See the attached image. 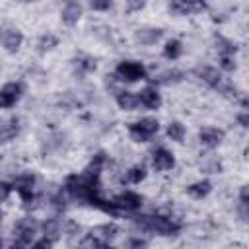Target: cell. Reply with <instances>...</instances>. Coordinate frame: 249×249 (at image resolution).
<instances>
[{"instance_id": "obj_1", "label": "cell", "mask_w": 249, "mask_h": 249, "mask_svg": "<svg viewBox=\"0 0 249 249\" xmlns=\"http://www.w3.org/2000/svg\"><path fill=\"white\" fill-rule=\"evenodd\" d=\"M105 163V154L103 152H97L93 156V160L89 161V165L84 169V173L80 175H70L66 179V185H64V191L78 198V200H86L88 204L107 212V214H117V206L113 204V200H105L99 193V173H101V167Z\"/></svg>"}, {"instance_id": "obj_2", "label": "cell", "mask_w": 249, "mask_h": 249, "mask_svg": "<svg viewBox=\"0 0 249 249\" xmlns=\"http://www.w3.org/2000/svg\"><path fill=\"white\" fill-rule=\"evenodd\" d=\"M142 230L146 231H154V233H160V235H175L181 226L165 216H138L134 220Z\"/></svg>"}, {"instance_id": "obj_3", "label": "cell", "mask_w": 249, "mask_h": 249, "mask_svg": "<svg viewBox=\"0 0 249 249\" xmlns=\"http://www.w3.org/2000/svg\"><path fill=\"white\" fill-rule=\"evenodd\" d=\"M119 233V228L115 224H101L88 231V235L80 241L82 247H107Z\"/></svg>"}, {"instance_id": "obj_4", "label": "cell", "mask_w": 249, "mask_h": 249, "mask_svg": "<svg viewBox=\"0 0 249 249\" xmlns=\"http://www.w3.org/2000/svg\"><path fill=\"white\" fill-rule=\"evenodd\" d=\"M195 72H196V76H200L208 86H212V88L220 89L224 95H228V97H237V89H235V88H231L230 84H226V82H224V78H222V74H220L216 68L200 66V68H196Z\"/></svg>"}, {"instance_id": "obj_5", "label": "cell", "mask_w": 249, "mask_h": 249, "mask_svg": "<svg viewBox=\"0 0 249 249\" xmlns=\"http://www.w3.org/2000/svg\"><path fill=\"white\" fill-rule=\"evenodd\" d=\"M158 128H160V123L152 117H146V119H140V121L132 123L128 126V132H130L134 142H148L158 132Z\"/></svg>"}, {"instance_id": "obj_6", "label": "cell", "mask_w": 249, "mask_h": 249, "mask_svg": "<svg viewBox=\"0 0 249 249\" xmlns=\"http://www.w3.org/2000/svg\"><path fill=\"white\" fill-rule=\"evenodd\" d=\"M37 228H39V224L33 218L19 220L16 224V228H14V235H16L14 237V247H27V245H31Z\"/></svg>"}, {"instance_id": "obj_7", "label": "cell", "mask_w": 249, "mask_h": 249, "mask_svg": "<svg viewBox=\"0 0 249 249\" xmlns=\"http://www.w3.org/2000/svg\"><path fill=\"white\" fill-rule=\"evenodd\" d=\"M117 76L119 80L124 82H136V80H146V68L140 62L134 60H123L117 66Z\"/></svg>"}, {"instance_id": "obj_8", "label": "cell", "mask_w": 249, "mask_h": 249, "mask_svg": "<svg viewBox=\"0 0 249 249\" xmlns=\"http://www.w3.org/2000/svg\"><path fill=\"white\" fill-rule=\"evenodd\" d=\"M33 185H35V177L29 175V173H27V175H19V177H16L14 183H12V189L18 191V195L21 196L25 208H29L31 202H33Z\"/></svg>"}, {"instance_id": "obj_9", "label": "cell", "mask_w": 249, "mask_h": 249, "mask_svg": "<svg viewBox=\"0 0 249 249\" xmlns=\"http://www.w3.org/2000/svg\"><path fill=\"white\" fill-rule=\"evenodd\" d=\"M206 8L204 0H171L169 2V12L175 16H189V14H198Z\"/></svg>"}, {"instance_id": "obj_10", "label": "cell", "mask_w": 249, "mask_h": 249, "mask_svg": "<svg viewBox=\"0 0 249 249\" xmlns=\"http://www.w3.org/2000/svg\"><path fill=\"white\" fill-rule=\"evenodd\" d=\"M21 84H18V82H10V84H6L2 89H0V109H10V107H14L18 101H19V97H21Z\"/></svg>"}, {"instance_id": "obj_11", "label": "cell", "mask_w": 249, "mask_h": 249, "mask_svg": "<svg viewBox=\"0 0 249 249\" xmlns=\"http://www.w3.org/2000/svg\"><path fill=\"white\" fill-rule=\"evenodd\" d=\"M0 41L8 53H16L23 41V35H21V31H18L14 27H4V29H0Z\"/></svg>"}, {"instance_id": "obj_12", "label": "cell", "mask_w": 249, "mask_h": 249, "mask_svg": "<svg viewBox=\"0 0 249 249\" xmlns=\"http://www.w3.org/2000/svg\"><path fill=\"white\" fill-rule=\"evenodd\" d=\"M152 165H154V169H158V171H167V169H171V167L175 165V158H173V154H171L169 150L158 148V150L152 154Z\"/></svg>"}, {"instance_id": "obj_13", "label": "cell", "mask_w": 249, "mask_h": 249, "mask_svg": "<svg viewBox=\"0 0 249 249\" xmlns=\"http://www.w3.org/2000/svg\"><path fill=\"white\" fill-rule=\"evenodd\" d=\"M113 204L117 206V210H121V208H124V210H136V208L142 206V196L136 195V193L126 191V193L115 196L113 198Z\"/></svg>"}, {"instance_id": "obj_14", "label": "cell", "mask_w": 249, "mask_h": 249, "mask_svg": "<svg viewBox=\"0 0 249 249\" xmlns=\"http://www.w3.org/2000/svg\"><path fill=\"white\" fill-rule=\"evenodd\" d=\"M138 103L142 105V107H146V109H158L160 105H161V97H160V93L156 91V88H144L142 91H140V95H138Z\"/></svg>"}, {"instance_id": "obj_15", "label": "cell", "mask_w": 249, "mask_h": 249, "mask_svg": "<svg viewBox=\"0 0 249 249\" xmlns=\"http://www.w3.org/2000/svg\"><path fill=\"white\" fill-rule=\"evenodd\" d=\"M222 138H224V130H220V128H202V130L198 132L200 144H202V146H208V148L218 146V144L222 142Z\"/></svg>"}, {"instance_id": "obj_16", "label": "cell", "mask_w": 249, "mask_h": 249, "mask_svg": "<svg viewBox=\"0 0 249 249\" xmlns=\"http://www.w3.org/2000/svg\"><path fill=\"white\" fill-rule=\"evenodd\" d=\"M163 35V31L160 27H150V29H138L136 31V41H140L142 45H154L156 41H160Z\"/></svg>"}, {"instance_id": "obj_17", "label": "cell", "mask_w": 249, "mask_h": 249, "mask_svg": "<svg viewBox=\"0 0 249 249\" xmlns=\"http://www.w3.org/2000/svg\"><path fill=\"white\" fill-rule=\"evenodd\" d=\"M82 16V6L78 2H68L62 10V21L66 25H74Z\"/></svg>"}, {"instance_id": "obj_18", "label": "cell", "mask_w": 249, "mask_h": 249, "mask_svg": "<svg viewBox=\"0 0 249 249\" xmlns=\"http://www.w3.org/2000/svg\"><path fill=\"white\" fill-rule=\"evenodd\" d=\"M117 103H119V107L121 109H124V111H132V109H136L140 103H138V95H134V93H130V91H119L117 93Z\"/></svg>"}, {"instance_id": "obj_19", "label": "cell", "mask_w": 249, "mask_h": 249, "mask_svg": "<svg viewBox=\"0 0 249 249\" xmlns=\"http://www.w3.org/2000/svg\"><path fill=\"white\" fill-rule=\"evenodd\" d=\"M210 191H212V183L206 181V179L204 181H196V183H193V185L187 187V193L191 196H195V198H204Z\"/></svg>"}, {"instance_id": "obj_20", "label": "cell", "mask_w": 249, "mask_h": 249, "mask_svg": "<svg viewBox=\"0 0 249 249\" xmlns=\"http://www.w3.org/2000/svg\"><path fill=\"white\" fill-rule=\"evenodd\" d=\"M18 132H19V124H18V119H10L8 123H4V124L0 126V142H8V140H14Z\"/></svg>"}, {"instance_id": "obj_21", "label": "cell", "mask_w": 249, "mask_h": 249, "mask_svg": "<svg viewBox=\"0 0 249 249\" xmlns=\"http://www.w3.org/2000/svg\"><path fill=\"white\" fill-rule=\"evenodd\" d=\"M181 53H183V47H181V41H177V39L167 41V43H165V47H163V56H165V58H169V60L179 58V56H181Z\"/></svg>"}, {"instance_id": "obj_22", "label": "cell", "mask_w": 249, "mask_h": 249, "mask_svg": "<svg viewBox=\"0 0 249 249\" xmlns=\"http://www.w3.org/2000/svg\"><path fill=\"white\" fill-rule=\"evenodd\" d=\"M144 177H146V169H144V165H134V167H130V169L124 173L123 181H124V183H132V185H136V183H140Z\"/></svg>"}, {"instance_id": "obj_23", "label": "cell", "mask_w": 249, "mask_h": 249, "mask_svg": "<svg viewBox=\"0 0 249 249\" xmlns=\"http://www.w3.org/2000/svg\"><path fill=\"white\" fill-rule=\"evenodd\" d=\"M41 228H43L45 237H47V239H51V241L54 243V241H56V237H58V233H60V224H58V220H47Z\"/></svg>"}, {"instance_id": "obj_24", "label": "cell", "mask_w": 249, "mask_h": 249, "mask_svg": "<svg viewBox=\"0 0 249 249\" xmlns=\"http://www.w3.org/2000/svg\"><path fill=\"white\" fill-rule=\"evenodd\" d=\"M167 136H169L171 140H175V142H183V138H185V126H183L181 123H177V121L169 123V126H167Z\"/></svg>"}, {"instance_id": "obj_25", "label": "cell", "mask_w": 249, "mask_h": 249, "mask_svg": "<svg viewBox=\"0 0 249 249\" xmlns=\"http://www.w3.org/2000/svg\"><path fill=\"white\" fill-rule=\"evenodd\" d=\"M58 45V39L54 37V35H43L41 39H39V51L41 53H45V51H49V49H53V47H56Z\"/></svg>"}, {"instance_id": "obj_26", "label": "cell", "mask_w": 249, "mask_h": 249, "mask_svg": "<svg viewBox=\"0 0 249 249\" xmlns=\"http://www.w3.org/2000/svg\"><path fill=\"white\" fill-rule=\"evenodd\" d=\"M220 66L228 72H231L235 68V60H233V54H220Z\"/></svg>"}, {"instance_id": "obj_27", "label": "cell", "mask_w": 249, "mask_h": 249, "mask_svg": "<svg viewBox=\"0 0 249 249\" xmlns=\"http://www.w3.org/2000/svg\"><path fill=\"white\" fill-rule=\"evenodd\" d=\"M144 6H146V0H126V12H128V14L140 12Z\"/></svg>"}, {"instance_id": "obj_28", "label": "cell", "mask_w": 249, "mask_h": 249, "mask_svg": "<svg viewBox=\"0 0 249 249\" xmlns=\"http://www.w3.org/2000/svg\"><path fill=\"white\" fill-rule=\"evenodd\" d=\"M78 68L82 72H91V70H95V60H91V58H80L78 60Z\"/></svg>"}, {"instance_id": "obj_29", "label": "cell", "mask_w": 249, "mask_h": 249, "mask_svg": "<svg viewBox=\"0 0 249 249\" xmlns=\"http://www.w3.org/2000/svg\"><path fill=\"white\" fill-rule=\"evenodd\" d=\"M10 193H12V185L6 183V181H0V202L6 200L10 196Z\"/></svg>"}, {"instance_id": "obj_30", "label": "cell", "mask_w": 249, "mask_h": 249, "mask_svg": "<svg viewBox=\"0 0 249 249\" xmlns=\"http://www.w3.org/2000/svg\"><path fill=\"white\" fill-rule=\"evenodd\" d=\"M239 202H241V206H243V208H245V206H247V202H249V187H247V185H243V187H241Z\"/></svg>"}, {"instance_id": "obj_31", "label": "cell", "mask_w": 249, "mask_h": 249, "mask_svg": "<svg viewBox=\"0 0 249 249\" xmlns=\"http://www.w3.org/2000/svg\"><path fill=\"white\" fill-rule=\"evenodd\" d=\"M109 6H111V0H91L93 10H107Z\"/></svg>"}, {"instance_id": "obj_32", "label": "cell", "mask_w": 249, "mask_h": 249, "mask_svg": "<svg viewBox=\"0 0 249 249\" xmlns=\"http://www.w3.org/2000/svg\"><path fill=\"white\" fill-rule=\"evenodd\" d=\"M51 245H53V241H51V239H47V237L35 243V247H37V249H43V247H51Z\"/></svg>"}, {"instance_id": "obj_33", "label": "cell", "mask_w": 249, "mask_h": 249, "mask_svg": "<svg viewBox=\"0 0 249 249\" xmlns=\"http://www.w3.org/2000/svg\"><path fill=\"white\" fill-rule=\"evenodd\" d=\"M237 121L241 123V126H247V123H249V117H247V113H241V115L237 117Z\"/></svg>"}, {"instance_id": "obj_34", "label": "cell", "mask_w": 249, "mask_h": 249, "mask_svg": "<svg viewBox=\"0 0 249 249\" xmlns=\"http://www.w3.org/2000/svg\"><path fill=\"white\" fill-rule=\"evenodd\" d=\"M0 220H2V212H0Z\"/></svg>"}, {"instance_id": "obj_35", "label": "cell", "mask_w": 249, "mask_h": 249, "mask_svg": "<svg viewBox=\"0 0 249 249\" xmlns=\"http://www.w3.org/2000/svg\"><path fill=\"white\" fill-rule=\"evenodd\" d=\"M0 247H2V241H0Z\"/></svg>"}]
</instances>
